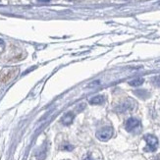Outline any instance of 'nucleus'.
Listing matches in <instances>:
<instances>
[{"instance_id": "6e6552de", "label": "nucleus", "mask_w": 160, "mask_h": 160, "mask_svg": "<svg viewBox=\"0 0 160 160\" xmlns=\"http://www.w3.org/2000/svg\"><path fill=\"white\" fill-rule=\"evenodd\" d=\"M144 79L143 78H137L133 80V81L129 82V85H132V87H138V85H141L143 84Z\"/></svg>"}, {"instance_id": "ddd939ff", "label": "nucleus", "mask_w": 160, "mask_h": 160, "mask_svg": "<svg viewBox=\"0 0 160 160\" xmlns=\"http://www.w3.org/2000/svg\"><path fill=\"white\" fill-rule=\"evenodd\" d=\"M38 2H41V3H47V2H49L50 0H38Z\"/></svg>"}, {"instance_id": "423d86ee", "label": "nucleus", "mask_w": 160, "mask_h": 160, "mask_svg": "<svg viewBox=\"0 0 160 160\" xmlns=\"http://www.w3.org/2000/svg\"><path fill=\"white\" fill-rule=\"evenodd\" d=\"M105 101V97L103 95H96V96L92 97L90 100V103L91 105H100Z\"/></svg>"}, {"instance_id": "1a4fd4ad", "label": "nucleus", "mask_w": 160, "mask_h": 160, "mask_svg": "<svg viewBox=\"0 0 160 160\" xmlns=\"http://www.w3.org/2000/svg\"><path fill=\"white\" fill-rule=\"evenodd\" d=\"M152 84L156 87H160V76L152 78Z\"/></svg>"}, {"instance_id": "f257e3e1", "label": "nucleus", "mask_w": 160, "mask_h": 160, "mask_svg": "<svg viewBox=\"0 0 160 160\" xmlns=\"http://www.w3.org/2000/svg\"><path fill=\"white\" fill-rule=\"evenodd\" d=\"M125 128L129 133H138V132H140L141 128L140 121L137 118L131 117V118H129L127 121H126Z\"/></svg>"}, {"instance_id": "f8f14e48", "label": "nucleus", "mask_w": 160, "mask_h": 160, "mask_svg": "<svg viewBox=\"0 0 160 160\" xmlns=\"http://www.w3.org/2000/svg\"><path fill=\"white\" fill-rule=\"evenodd\" d=\"M84 160H96V159H94V158L92 157V156L90 155V154H88V155H87V156H85Z\"/></svg>"}, {"instance_id": "f03ea898", "label": "nucleus", "mask_w": 160, "mask_h": 160, "mask_svg": "<svg viewBox=\"0 0 160 160\" xmlns=\"http://www.w3.org/2000/svg\"><path fill=\"white\" fill-rule=\"evenodd\" d=\"M144 140L146 141V147L144 148L146 151L152 152L157 149L158 140L155 136H153V135H146V136H144Z\"/></svg>"}, {"instance_id": "7ed1b4c3", "label": "nucleus", "mask_w": 160, "mask_h": 160, "mask_svg": "<svg viewBox=\"0 0 160 160\" xmlns=\"http://www.w3.org/2000/svg\"><path fill=\"white\" fill-rule=\"evenodd\" d=\"M113 134H114V130L112 127H104L97 131L96 138L101 141H107L112 138Z\"/></svg>"}, {"instance_id": "20e7f679", "label": "nucleus", "mask_w": 160, "mask_h": 160, "mask_svg": "<svg viewBox=\"0 0 160 160\" xmlns=\"http://www.w3.org/2000/svg\"><path fill=\"white\" fill-rule=\"evenodd\" d=\"M133 107H134V102L131 99H128L124 101L121 105H119L117 110H118L119 112H126V111H129V110H132Z\"/></svg>"}, {"instance_id": "9b49d317", "label": "nucleus", "mask_w": 160, "mask_h": 160, "mask_svg": "<svg viewBox=\"0 0 160 160\" xmlns=\"http://www.w3.org/2000/svg\"><path fill=\"white\" fill-rule=\"evenodd\" d=\"M100 85V82H99V81H95V82H93V83H91V85H88V88L95 87V85Z\"/></svg>"}, {"instance_id": "39448f33", "label": "nucleus", "mask_w": 160, "mask_h": 160, "mask_svg": "<svg viewBox=\"0 0 160 160\" xmlns=\"http://www.w3.org/2000/svg\"><path fill=\"white\" fill-rule=\"evenodd\" d=\"M74 118H75V115H74L73 112H68L64 115L62 118H61V123L65 126L71 125L74 121Z\"/></svg>"}, {"instance_id": "9d476101", "label": "nucleus", "mask_w": 160, "mask_h": 160, "mask_svg": "<svg viewBox=\"0 0 160 160\" xmlns=\"http://www.w3.org/2000/svg\"><path fill=\"white\" fill-rule=\"evenodd\" d=\"M62 149L63 150H68V151H72V150L74 149V146H71V144H69V143H65L62 146Z\"/></svg>"}, {"instance_id": "0eeeda50", "label": "nucleus", "mask_w": 160, "mask_h": 160, "mask_svg": "<svg viewBox=\"0 0 160 160\" xmlns=\"http://www.w3.org/2000/svg\"><path fill=\"white\" fill-rule=\"evenodd\" d=\"M134 93L137 95V96H138L140 98H141V99H146L147 97L149 96V93L147 92L146 90H135Z\"/></svg>"}]
</instances>
